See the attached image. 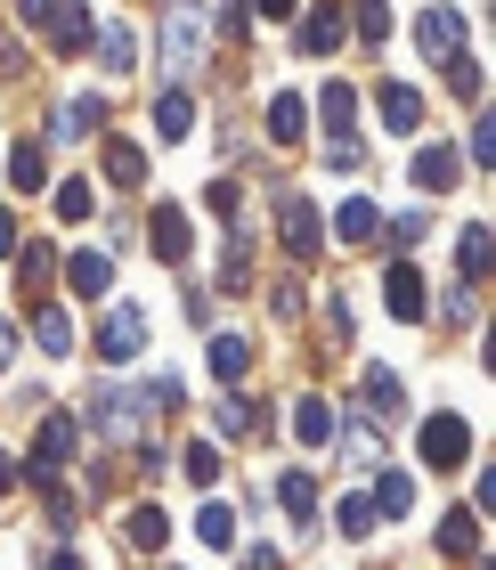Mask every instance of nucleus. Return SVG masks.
<instances>
[{"instance_id":"obj_2","label":"nucleus","mask_w":496,"mask_h":570,"mask_svg":"<svg viewBox=\"0 0 496 570\" xmlns=\"http://www.w3.org/2000/svg\"><path fill=\"white\" fill-rule=\"evenodd\" d=\"M24 24L58 49V58H73V49H90V33H98V17L90 9H73V0H24Z\"/></svg>"},{"instance_id":"obj_16","label":"nucleus","mask_w":496,"mask_h":570,"mask_svg":"<svg viewBox=\"0 0 496 570\" xmlns=\"http://www.w3.org/2000/svg\"><path fill=\"white\" fill-rule=\"evenodd\" d=\"M439 554L448 562H480V522L473 513H439Z\"/></svg>"},{"instance_id":"obj_35","label":"nucleus","mask_w":496,"mask_h":570,"mask_svg":"<svg viewBox=\"0 0 496 570\" xmlns=\"http://www.w3.org/2000/svg\"><path fill=\"white\" fill-rule=\"evenodd\" d=\"M17 277H24V294H41V285H49V245H24L17 253Z\"/></svg>"},{"instance_id":"obj_34","label":"nucleus","mask_w":496,"mask_h":570,"mask_svg":"<svg viewBox=\"0 0 496 570\" xmlns=\"http://www.w3.org/2000/svg\"><path fill=\"white\" fill-rule=\"evenodd\" d=\"M90 204H98L90 179H66V188H58V220H90Z\"/></svg>"},{"instance_id":"obj_18","label":"nucleus","mask_w":496,"mask_h":570,"mask_svg":"<svg viewBox=\"0 0 496 570\" xmlns=\"http://www.w3.org/2000/svg\"><path fill=\"white\" fill-rule=\"evenodd\" d=\"M334 228H343V245H383V213L367 196H350L343 213H334Z\"/></svg>"},{"instance_id":"obj_12","label":"nucleus","mask_w":496,"mask_h":570,"mask_svg":"<svg viewBox=\"0 0 496 570\" xmlns=\"http://www.w3.org/2000/svg\"><path fill=\"white\" fill-rule=\"evenodd\" d=\"M73 440H82V432H73V416H49V424H41V440H33V481L58 473V464L73 456Z\"/></svg>"},{"instance_id":"obj_43","label":"nucleus","mask_w":496,"mask_h":570,"mask_svg":"<svg viewBox=\"0 0 496 570\" xmlns=\"http://www.w3.org/2000/svg\"><path fill=\"white\" fill-rule=\"evenodd\" d=\"M220 33H228V41H245V33H252V9H237V0H228V9H220Z\"/></svg>"},{"instance_id":"obj_21","label":"nucleus","mask_w":496,"mask_h":570,"mask_svg":"<svg viewBox=\"0 0 496 570\" xmlns=\"http://www.w3.org/2000/svg\"><path fill=\"white\" fill-rule=\"evenodd\" d=\"M318 122H326L334 139H350V122H358V90H350V82H326V90H318Z\"/></svg>"},{"instance_id":"obj_46","label":"nucleus","mask_w":496,"mask_h":570,"mask_svg":"<svg viewBox=\"0 0 496 570\" xmlns=\"http://www.w3.org/2000/svg\"><path fill=\"white\" fill-rule=\"evenodd\" d=\"M9 253H17V220L0 213V262H9Z\"/></svg>"},{"instance_id":"obj_33","label":"nucleus","mask_w":496,"mask_h":570,"mask_svg":"<svg viewBox=\"0 0 496 570\" xmlns=\"http://www.w3.org/2000/svg\"><path fill=\"white\" fill-rule=\"evenodd\" d=\"M334 522H343V538H367V530L383 522V513H375L367 498H343V505H334Z\"/></svg>"},{"instance_id":"obj_40","label":"nucleus","mask_w":496,"mask_h":570,"mask_svg":"<svg viewBox=\"0 0 496 570\" xmlns=\"http://www.w3.org/2000/svg\"><path fill=\"white\" fill-rule=\"evenodd\" d=\"M188 481L212 489V481H220V449H188Z\"/></svg>"},{"instance_id":"obj_29","label":"nucleus","mask_w":496,"mask_h":570,"mask_svg":"<svg viewBox=\"0 0 496 570\" xmlns=\"http://www.w3.org/2000/svg\"><path fill=\"white\" fill-rule=\"evenodd\" d=\"M407 505H415V481H407V473H383V481H375V513H383V522H399Z\"/></svg>"},{"instance_id":"obj_4","label":"nucleus","mask_w":496,"mask_h":570,"mask_svg":"<svg viewBox=\"0 0 496 570\" xmlns=\"http://www.w3.org/2000/svg\"><path fill=\"white\" fill-rule=\"evenodd\" d=\"M277 245L294 253V262H318V253H326V220L309 213L301 196H277Z\"/></svg>"},{"instance_id":"obj_7","label":"nucleus","mask_w":496,"mask_h":570,"mask_svg":"<svg viewBox=\"0 0 496 570\" xmlns=\"http://www.w3.org/2000/svg\"><path fill=\"white\" fill-rule=\"evenodd\" d=\"M343 33H350V9H334V0H318L309 17H294V41L309 49V58H334V49H343Z\"/></svg>"},{"instance_id":"obj_39","label":"nucleus","mask_w":496,"mask_h":570,"mask_svg":"<svg viewBox=\"0 0 496 570\" xmlns=\"http://www.w3.org/2000/svg\"><path fill=\"white\" fill-rule=\"evenodd\" d=\"M245 277H252V262H245V245L228 237V253H220V285H245Z\"/></svg>"},{"instance_id":"obj_32","label":"nucleus","mask_w":496,"mask_h":570,"mask_svg":"<svg viewBox=\"0 0 496 570\" xmlns=\"http://www.w3.org/2000/svg\"><path fill=\"white\" fill-rule=\"evenodd\" d=\"M350 33H358V41L375 49V41L390 33V9H383V0H358V9H350Z\"/></svg>"},{"instance_id":"obj_37","label":"nucleus","mask_w":496,"mask_h":570,"mask_svg":"<svg viewBox=\"0 0 496 570\" xmlns=\"http://www.w3.org/2000/svg\"><path fill=\"white\" fill-rule=\"evenodd\" d=\"M252 424H260L252 400H228V407H220V432H228V440H252Z\"/></svg>"},{"instance_id":"obj_42","label":"nucleus","mask_w":496,"mask_h":570,"mask_svg":"<svg viewBox=\"0 0 496 570\" xmlns=\"http://www.w3.org/2000/svg\"><path fill=\"white\" fill-rule=\"evenodd\" d=\"M473 164H496V122H488V115L473 122Z\"/></svg>"},{"instance_id":"obj_14","label":"nucleus","mask_w":496,"mask_h":570,"mask_svg":"<svg viewBox=\"0 0 496 570\" xmlns=\"http://www.w3.org/2000/svg\"><path fill=\"white\" fill-rule=\"evenodd\" d=\"M456 237H464V245H456V269H464V285H480V277L496 269V237H488L480 220H473V228H456Z\"/></svg>"},{"instance_id":"obj_17","label":"nucleus","mask_w":496,"mask_h":570,"mask_svg":"<svg viewBox=\"0 0 496 570\" xmlns=\"http://www.w3.org/2000/svg\"><path fill=\"white\" fill-rule=\"evenodd\" d=\"M66 285H73L82 302H98V294L115 285V262H107V253H73V262H66Z\"/></svg>"},{"instance_id":"obj_9","label":"nucleus","mask_w":496,"mask_h":570,"mask_svg":"<svg viewBox=\"0 0 496 570\" xmlns=\"http://www.w3.org/2000/svg\"><path fill=\"white\" fill-rule=\"evenodd\" d=\"M407 179H415V188H424V196H448L456 179H464V155L431 139V147H415V171H407Z\"/></svg>"},{"instance_id":"obj_19","label":"nucleus","mask_w":496,"mask_h":570,"mask_svg":"<svg viewBox=\"0 0 496 570\" xmlns=\"http://www.w3.org/2000/svg\"><path fill=\"white\" fill-rule=\"evenodd\" d=\"M90 49H98V66H107V73H130V66H139V33H130V24L90 33Z\"/></svg>"},{"instance_id":"obj_3","label":"nucleus","mask_w":496,"mask_h":570,"mask_svg":"<svg viewBox=\"0 0 496 570\" xmlns=\"http://www.w3.org/2000/svg\"><path fill=\"white\" fill-rule=\"evenodd\" d=\"M139 351H147V309L139 302H107V318H98V358H107V367H130Z\"/></svg>"},{"instance_id":"obj_6","label":"nucleus","mask_w":496,"mask_h":570,"mask_svg":"<svg viewBox=\"0 0 496 570\" xmlns=\"http://www.w3.org/2000/svg\"><path fill=\"white\" fill-rule=\"evenodd\" d=\"M415 49H424V58H439V66H448L456 49H464V17L448 9V0H431V9L415 17Z\"/></svg>"},{"instance_id":"obj_5","label":"nucleus","mask_w":496,"mask_h":570,"mask_svg":"<svg viewBox=\"0 0 496 570\" xmlns=\"http://www.w3.org/2000/svg\"><path fill=\"white\" fill-rule=\"evenodd\" d=\"M464 456H473V424H464V416H431L424 424V464H431V473H456Z\"/></svg>"},{"instance_id":"obj_22","label":"nucleus","mask_w":496,"mask_h":570,"mask_svg":"<svg viewBox=\"0 0 496 570\" xmlns=\"http://www.w3.org/2000/svg\"><path fill=\"white\" fill-rule=\"evenodd\" d=\"M301 131H309V107H301L294 90H277V98H269V139H277V147H294Z\"/></svg>"},{"instance_id":"obj_45","label":"nucleus","mask_w":496,"mask_h":570,"mask_svg":"<svg viewBox=\"0 0 496 570\" xmlns=\"http://www.w3.org/2000/svg\"><path fill=\"white\" fill-rule=\"evenodd\" d=\"M260 17H301V0H252Z\"/></svg>"},{"instance_id":"obj_44","label":"nucleus","mask_w":496,"mask_h":570,"mask_svg":"<svg viewBox=\"0 0 496 570\" xmlns=\"http://www.w3.org/2000/svg\"><path fill=\"white\" fill-rule=\"evenodd\" d=\"M9 367H17V326L0 318V375H9Z\"/></svg>"},{"instance_id":"obj_28","label":"nucleus","mask_w":496,"mask_h":570,"mask_svg":"<svg viewBox=\"0 0 496 570\" xmlns=\"http://www.w3.org/2000/svg\"><path fill=\"white\" fill-rule=\"evenodd\" d=\"M130 547H139V554L171 547V513H163V505H139V513H130Z\"/></svg>"},{"instance_id":"obj_38","label":"nucleus","mask_w":496,"mask_h":570,"mask_svg":"<svg viewBox=\"0 0 496 570\" xmlns=\"http://www.w3.org/2000/svg\"><path fill=\"white\" fill-rule=\"evenodd\" d=\"M269 309H277V318H301V309H309V302H301V277H277V285H269Z\"/></svg>"},{"instance_id":"obj_15","label":"nucleus","mask_w":496,"mask_h":570,"mask_svg":"<svg viewBox=\"0 0 496 570\" xmlns=\"http://www.w3.org/2000/svg\"><path fill=\"white\" fill-rule=\"evenodd\" d=\"M294 440H301V449H326V440H334V407H326L318 392L294 400Z\"/></svg>"},{"instance_id":"obj_47","label":"nucleus","mask_w":496,"mask_h":570,"mask_svg":"<svg viewBox=\"0 0 496 570\" xmlns=\"http://www.w3.org/2000/svg\"><path fill=\"white\" fill-rule=\"evenodd\" d=\"M49 570H82V554H73V547H58V554H49Z\"/></svg>"},{"instance_id":"obj_36","label":"nucleus","mask_w":496,"mask_h":570,"mask_svg":"<svg viewBox=\"0 0 496 570\" xmlns=\"http://www.w3.org/2000/svg\"><path fill=\"white\" fill-rule=\"evenodd\" d=\"M448 90H456V98H480V90H488V82H480V66H473V58H464V49H456V58H448Z\"/></svg>"},{"instance_id":"obj_31","label":"nucleus","mask_w":496,"mask_h":570,"mask_svg":"<svg viewBox=\"0 0 496 570\" xmlns=\"http://www.w3.org/2000/svg\"><path fill=\"white\" fill-rule=\"evenodd\" d=\"M196 538H204V547H237V513H228V505H204V513H196Z\"/></svg>"},{"instance_id":"obj_30","label":"nucleus","mask_w":496,"mask_h":570,"mask_svg":"<svg viewBox=\"0 0 496 570\" xmlns=\"http://www.w3.org/2000/svg\"><path fill=\"white\" fill-rule=\"evenodd\" d=\"M367 400H375V416H399V407H407V392H399L390 367H367Z\"/></svg>"},{"instance_id":"obj_11","label":"nucleus","mask_w":496,"mask_h":570,"mask_svg":"<svg viewBox=\"0 0 496 570\" xmlns=\"http://www.w3.org/2000/svg\"><path fill=\"white\" fill-rule=\"evenodd\" d=\"M375 107H383V122H390V131H424V90H415V82H383V98H375Z\"/></svg>"},{"instance_id":"obj_13","label":"nucleus","mask_w":496,"mask_h":570,"mask_svg":"<svg viewBox=\"0 0 496 570\" xmlns=\"http://www.w3.org/2000/svg\"><path fill=\"white\" fill-rule=\"evenodd\" d=\"M155 131H163L171 147H179V139H196V98L179 90V82H171L163 98H155Z\"/></svg>"},{"instance_id":"obj_1","label":"nucleus","mask_w":496,"mask_h":570,"mask_svg":"<svg viewBox=\"0 0 496 570\" xmlns=\"http://www.w3.org/2000/svg\"><path fill=\"white\" fill-rule=\"evenodd\" d=\"M212 17L196 9V0H171V17H163V66H171V82H188V73H204V58H212Z\"/></svg>"},{"instance_id":"obj_25","label":"nucleus","mask_w":496,"mask_h":570,"mask_svg":"<svg viewBox=\"0 0 496 570\" xmlns=\"http://www.w3.org/2000/svg\"><path fill=\"white\" fill-rule=\"evenodd\" d=\"M277 505L309 530V522H318V481H309V473H285V481H277Z\"/></svg>"},{"instance_id":"obj_8","label":"nucleus","mask_w":496,"mask_h":570,"mask_svg":"<svg viewBox=\"0 0 496 570\" xmlns=\"http://www.w3.org/2000/svg\"><path fill=\"white\" fill-rule=\"evenodd\" d=\"M147 245H155V262H188V253H196V228H188V213H179V204H155Z\"/></svg>"},{"instance_id":"obj_27","label":"nucleus","mask_w":496,"mask_h":570,"mask_svg":"<svg viewBox=\"0 0 496 570\" xmlns=\"http://www.w3.org/2000/svg\"><path fill=\"white\" fill-rule=\"evenodd\" d=\"M107 179H115V188H147V155L130 139H107Z\"/></svg>"},{"instance_id":"obj_10","label":"nucleus","mask_w":496,"mask_h":570,"mask_svg":"<svg viewBox=\"0 0 496 570\" xmlns=\"http://www.w3.org/2000/svg\"><path fill=\"white\" fill-rule=\"evenodd\" d=\"M424 302H431V294H424V269H415V262H390V277H383V309L415 326V318H424Z\"/></svg>"},{"instance_id":"obj_20","label":"nucleus","mask_w":496,"mask_h":570,"mask_svg":"<svg viewBox=\"0 0 496 570\" xmlns=\"http://www.w3.org/2000/svg\"><path fill=\"white\" fill-rule=\"evenodd\" d=\"M41 179H49V155H41V139H17V147H9V188L41 196Z\"/></svg>"},{"instance_id":"obj_48","label":"nucleus","mask_w":496,"mask_h":570,"mask_svg":"<svg viewBox=\"0 0 496 570\" xmlns=\"http://www.w3.org/2000/svg\"><path fill=\"white\" fill-rule=\"evenodd\" d=\"M9 489H17V464H9V456H0V498H9Z\"/></svg>"},{"instance_id":"obj_23","label":"nucleus","mask_w":496,"mask_h":570,"mask_svg":"<svg viewBox=\"0 0 496 570\" xmlns=\"http://www.w3.org/2000/svg\"><path fill=\"white\" fill-rule=\"evenodd\" d=\"M212 375L220 383H245L252 375V343H245V334H212Z\"/></svg>"},{"instance_id":"obj_24","label":"nucleus","mask_w":496,"mask_h":570,"mask_svg":"<svg viewBox=\"0 0 496 570\" xmlns=\"http://www.w3.org/2000/svg\"><path fill=\"white\" fill-rule=\"evenodd\" d=\"M98 115H107V98H66L49 131H58V139H90V131H98Z\"/></svg>"},{"instance_id":"obj_41","label":"nucleus","mask_w":496,"mask_h":570,"mask_svg":"<svg viewBox=\"0 0 496 570\" xmlns=\"http://www.w3.org/2000/svg\"><path fill=\"white\" fill-rule=\"evenodd\" d=\"M204 204H212L220 220H237V204H245V196H237V179H212V196H204Z\"/></svg>"},{"instance_id":"obj_26","label":"nucleus","mask_w":496,"mask_h":570,"mask_svg":"<svg viewBox=\"0 0 496 570\" xmlns=\"http://www.w3.org/2000/svg\"><path fill=\"white\" fill-rule=\"evenodd\" d=\"M33 343H41L49 358H66V351H73V318H66V309H49V302H41V309H33Z\"/></svg>"}]
</instances>
